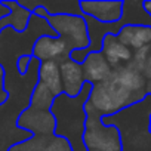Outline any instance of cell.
<instances>
[{
  "label": "cell",
  "instance_id": "11",
  "mask_svg": "<svg viewBox=\"0 0 151 151\" xmlns=\"http://www.w3.org/2000/svg\"><path fill=\"white\" fill-rule=\"evenodd\" d=\"M9 96H11V93L6 89V70L0 64V107L5 105L9 101Z\"/></svg>",
  "mask_w": 151,
  "mask_h": 151
},
{
  "label": "cell",
  "instance_id": "2",
  "mask_svg": "<svg viewBox=\"0 0 151 151\" xmlns=\"http://www.w3.org/2000/svg\"><path fill=\"white\" fill-rule=\"evenodd\" d=\"M31 14L45 18L50 28L56 33V37L61 39L70 53L76 50H85L89 46V33H88V24L83 18V12L80 17L77 15H50L45 11V8L37 6L30 11Z\"/></svg>",
  "mask_w": 151,
  "mask_h": 151
},
{
  "label": "cell",
  "instance_id": "8",
  "mask_svg": "<svg viewBox=\"0 0 151 151\" xmlns=\"http://www.w3.org/2000/svg\"><path fill=\"white\" fill-rule=\"evenodd\" d=\"M2 3L11 9V14L0 19V34L6 28H12L17 33H25L33 14L28 9L22 8L17 0H2Z\"/></svg>",
  "mask_w": 151,
  "mask_h": 151
},
{
  "label": "cell",
  "instance_id": "9",
  "mask_svg": "<svg viewBox=\"0 0 151 151\" xmlns=\"http://www.w3.org/2000/svg\"><path fill=\"white\" fill-rule=\"evenodd\" d=\"M117 39L122 45H124L126 47L135 52L144 47H150L151 46V27L126 25L119 31Z\"/></svg>",
  "mask_w": 151,
  "mask_h": 151
},
{
  "label": "cell",
  "instance_id": "5",
  "mask_svg": "<svg viewBox=\"0 0 151 151\" xmlns=\"http://www.w3.org/2000/svg\"><path fill=\"white\" fill-rule=\"evenodd\" d=\"M59 79L62 85V93L70 98H77L83 89L85 80V70L82 64L74 62L71 58L62 61L59 65Z\"/></svg>",
  "mask_w": 151,
  "mask_h": 151
},
{
  "label": "cell",
  "instance_id": "3",
  "mask_svg": "<svg viewBox=\"0 0 151 151\" xmlns=\"http://www.w3.org/2000/svg\"><path fill=\"white\" fill-rule=\"evenodd\" d=\"M80 11L99 21V22H117L123 17V0L98 2V0H80Z\"/></svg>",
  "mask_w": 151,
  "mask_h": 151
},
{
  "label": "cell",
  "instance_id": "12",
  "mask_svg": "<svg viewBox=\"0 0 151 151\" xmlns=\"http://www.w3.org/2000/svg\"><path fill=\"white\" fill-rule=\"evenodd\" d=\"M31 59H33V56L28 55V53H22V55L18 56V59L15 62V67H17V71H18L19 76H27L28 74Z\"/></svg>",
  "mask_w": 151,
  "mask_h": 151
},
{
  "label": "cell",
  "instance_id": "10",
  "mask_svg": "<svg viewBox=\"0 0 151 151\" xmlns=\"http://www.w3.org/2000/svg\"><path fill=\"white\" fill-rule=\"evenodd\" d=\"M82 65L85 70V80L92 83V85H96V83L107 80L113 73V68L108 65L102 52L88 55Z\"/></svg>",
  "mask_w": 151,
  "mask_h": 151
},
{
  "label": "cell",
  "instance_id": "4",
  "mask_svg": "<svg viewBox=\"0 0 151 151\" xmlns=\"http://www.w3.org/2000/svg\"><path fill=\"white\" fill-rule=\"evenodd\" d=\"M70 55L67 45L58 37L40 36L33 43V58H37L40 62H55L59 65Z\"/></svg>",
  "mask_w": 151,
  "mask_h": 151
},
{
  "label": "cell",
  "instance_id": "6",
  "mask_svg": "<svg viewBox=\"0 0 151 151\" xmlns=\"http://www.w3.org/2000/svg\"><path fill=\"white\" fill-rule=\"evenodd\" d=\"M8 151H73L65 138L56 135H33L30 139L18 142Z\"/></svg>",
  "mask_w": 151,
  "mask_h": 151
},
{
  "label": "cell",
  "instance_id": "1",
  "mask_svg": "<svg viewBox=\"0 0 151 151\" xmlns=\"http://www.w3.org/2000/svg\"><path fill=\"white\" fill-rule=\"evenodd\" d=\"M62 95L59 67L55 62H40L37 85L25 110L17 119V126L31 135H55V117L50 113L53 101Z\"/></svg>",
  "mask_w": 151,
  "mask_h": 151
},
{
  "label": "cell",
  "instance_id": "13",
  "mask_svg": "<svg viewBox=\"0 0 151 151\" xmlns=\"http://www.w3.org/2000/svg\"><path fill=\"white\" fill-rule=\"evenodd\" d=\"M144 9H145V12L150 15V18H151V0H148V2H144Z\"/></svg>",
  "mask_w": 151,
  "mask_h": 151
},
{
  "label": "cell",
  "instance_id": "7",
  "mask_svg": "<svg viewBox=\"0 0 151 151\" xmlns=\"http://www.w3.org/2000/svg\"><path fill=\"white\" fill-rule=\"evenodd\" d=\"M102 55L107 59L108 65L113 70H117L120 67H124L132 62L133 59V52L122 45L117 39L116 34H107L104 42H102Z\"/></svg>",
  "mask_w": 151,
  "mask_h": 151
}]
</instances>
